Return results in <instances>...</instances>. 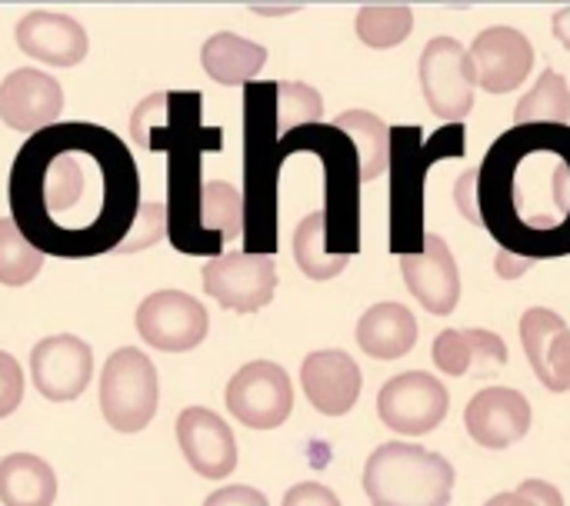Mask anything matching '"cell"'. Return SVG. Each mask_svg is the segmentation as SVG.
<instances>
[{
	"label": "cell",
	"mask_w": 570,
	"mask_h": 506,
	"mask_svg": "<svg viewBox=\"0 0 570 506\" xmlns=\"http://www.w3.org/2000/svg\"><path fill=\"white\" fill-rule=\"evenodd\" d=\"M10 214L47 257L117 254L144 207L127 143L100 123H53L10 167Z\"/></svg>",
	"instance_id": "6da1fadb"
},
{
	"label": "cell",
	"mask_w": 570,
	"mask_h": 506,
	"mask_svg": "<svg viewBox=\"0 0 570 506\" xmlns=\"http://www.w3.org/2000/svg\"><path fill=\"white\" fill-rule=\"evenodd\" d=\"M458 210L494 234L504 254H570V127H514L458 177Z\"/></svg>",
	"instance_id": "7a4b0ae2"
},
{
	"label": "cell",
	"mask_w": 570,
	"mask_h": 506,
	"mask_svg": "<svg viewBox=\"0 0 570 506\" xmlns=\"http://www.w3.org/2000/svg\"><path fill=\"white\" fill-rule=\"evenodd\" d=\"M204 97L197 90H160L140 100L130 113V140L144 150H164L167 160V240L180 254L220 257V240H214L200 224L204 177L200 153L220 147V130L200 123Z\"/></svg>",
	"instance_id": "3957f363"
},
{
	"label": "cell",
	"mask_w": 570,
	"mask_h": 506,
	"mask_svg": "<svg viewBox=\"0 0 570 506\" xmlns=\"http://www.w3.org/2000/svg\"><path fill=\"white\" fill-rule=\"evenodd\" d=\"M277 80L244 87V244L247 254L277 250V177H281Z\"/></svg>",
	"instance_id": "277c9868"
},
{
	"label": "cell",
	"mask_w": 570,
	"mask_h": 506,
	"mask_svg": "<svg viewBox=\"0 0 570 506\" xmlns=\"http://www.w3.org/2000/svg\"><path fill=\"white\" fill-rule=\"evenodd\" d=\"M464 153V127H444L431 143L417 127H391V250L397 257L424 250V180L444 157Z\"/></svg>",
	"instance_id": "5b68a950"
},
{
	"label": "cell",
	"mask_w": 570,
	"mask_h": 506,
	"mask_svg": "<svg viewBox=\"0 0 570 506\" xmlns=\"http://www.w3.org/2000/svg\"><path fill=\"white\" fill-rule=\"evenodd\" d=\"M297 150H311L324 160V173H327V237H331V250L337 257H354L361 250V160L354 143L331 123H311L301 130H291L287 137H281L277 147V160L284 163L291 153Z\"/></svg>",
	"instance_id": "8992f818"
},
{
	"label": "cell",
	"mask_w": 570,
	"mask_h": 506,
	"mask_svg": "<svg viewBox=\"0 0 570 506\" xmlns=\"http://www.w3.org/2000/svg\"><path fill=\"white\" fill-rule=\"evenodd\" d=\"M454 467L424 447L391 440L377 447L364 467V494L371 506H448Z\"/></svg>",
	"instance_id": "52a82bcc"
},
{
	"label": "cell",
	"mask_w": 570,
	"mask_h": 506,
	"mask_svg": "<svg viewBox=\"0 0 570 506\" xmlns=\"http://www.w3.org/2000/svg\"><path fill=\"white\" fill-rule=\"evenodd\" d=\"M160 404V380L150 357L137 347H120L100 374V414L117 434H140Z\"/></svg>",
	"instance_id": "ba28073f"
},
{
	"label": "cell",
	"mask_w": 570,
	"mask_h": 506,
	"mask_svg": "<svg viewBox=\"0 0 570 506\" xmlns=\"http://www.w3.org/2000/svg\"><path fill=\"white\" fill-rule=\"evenodd\" d=\"M474 67L471 53L454 37L428 40L421 53V90L434 117L461 123L474 107Z\"/></svg>",
	"instance_id": "9c48e42d"
},
{
	"label": "cell",
	"mask_w": 570,
	"mask_h": 506,
	"mask_svg": "<svg viewBox=\"0 0 570 506\" xmlns=\"http://www.w3.org/2000/svg\"><path fill=\"white\" fill-rule=\"evenodd\" d=\"M204 290L224 307L237 314H257L274 300L277 290V267L274 257L261 254H220L204 264L200 270Z\"/></svg>",
	"instance_id": "30bf717a"
},
{
	"label": "cell",
	"mask_w": 570,
	"mask_h": 506,
	"mask_svg": "<svg viewBox=\"0 0 570 506\" xmlns=\"http://www.w3.org/2000/svg\"><path fill=\"white\" fill-rule=\"evenodd\" d=\"M227 410L250 430H274L294 410V387L271 360L244 364L227 384Z\"/></svg>",
	"instance_id": "8fae6325"
},
{
	"label": "cell",
	"mask_w": 570,
	"mask_h": 506,
	"mask_svg": "<svg viewBox=\"0 0 570 506\" xmlns=\"http://www.w3.org/2000/svg\"><path fill=\"white\" fill-rule=\"evenodd\" d=\"M448 387L424 370H407L387 380L377 394V417L404 437H424L448 417Z\"/></svg>",
	"instance_id": "7c38bea8"
},
{
	"label": "cell",
	"mask_w": 570,
	"mask_h": 506,
	"mask_svg": "<svg viewBox=\"0 0 570 506\" xmlns=\"http://www.w3.org/2000/svg\"><path fill=\"white\" fill-rule=\"evenodd\" d=\"M207 310L197 297L180 290H157L137 307V334L147 347L164 354H187L207 337Z\"/></svg>",
	"instance_id": "4fadbf2b"
},
{
	"label": "cell",
	"mask_w": 570,
	"mask_h": 506,
	"mask_svg": "<svg viewBox=\"0 0 570 506\" xmlns=\"http://www.w3.org/2000/svg\"><path fill=\"white\" fill-rule=\"evenodd\" d=\"M30 374L33 387L50 404H70L77 400L94 377V354L90 347L73 334H53L43 337L30 350Z\"/></svg>",
	"instance_id": "5bb4252c"
},
{
	"label": "cell",
	"mask_w": 570,
	"mask_h": 506,
	"mask_svg": "<svg viewBox=\"0 0 570 506\" xmlns=\"http://www.w3.org/2000/svg\"><path fill=\"white\" fill-rule=\"evenodd\" d=\"M471 67L474 83L488 93H511L518 90L531 67H534V47L518 27H488L471 43Z\"/></svg>",
	"instance_id": "9a60e30c"
},
{
	"label": "cell",
	"mask_w": 570,
	"mask_h": 506,
	"mask_svg": "<svg viewBox=\"0 0 570 506\" xmlns=\"http://www.w3.org/2000/svg\"><path fill=\"white\" fill-rule=\"evenodd\" d=\"M401 277L424 310L438 317L454 314L461 300V270L441 234H428L421 254L401 257Z\"/></svg>",
	"instance_id": "2e32d148"
},
{
	"label": "cell",
	"mask_w": 570,
	"mask_h": 506,
	"mask_svg": "<svg viewBox=\"0 0 570 506\" xmlns=\"http://www.w3.org/2000/svg\"><path fill=\"white\" fill-rule=\"evenodd\" d=\"M60 110H63V90L43 70L20 67V70L7 73V80L0 83V120L10 130L33 137L40 130L53 127Z\"/></svg>",
	"instance_id": "e0dca14e"
},
{
	"label": "cell",
	"mask_w": 570,
	"mask_h": 506,
	"mask_svg": "<svg viewBox=\"0 0 570 506\" xmlns=\"http://www.w3.org/2000/svg\"><path fill=\"white\" fill-rule=\"evenodd\" d=\"M177 444L190 470L204 480H224L237 467V440L207 407H187L177 417Z\"/></svg>",
	"instance_id": "ac0fdd59"
},
{
	"label": "cell",
	"mask_w": 570,
	"mask_h": 506,
	"mask_svg": "<svg viewBox=\"0 0 570 506\" xmlns=\"http://www.w3.org/2000/svg\"><path fill=\"white\" fill-rule=\"evenodd\" d=\"M301 387L311 407L324 417H344L354 410L364 377L351 354L344 350H314L301 364Z\"/></svg>",
	"instance_id": "d6986e66"
},
{
	"label": "cell",
	"mask_w": 570,
	"mask_h": 506,
	"mask_svg": "<svg viewBox=\"0 0 570 506\" xmlns=\"http://www.w3.org/2000/svg\"><path fill=\"white\" fill-rule=\"evenodd\" d=\"M468 434L488 450H508L531 430V404L511 387L481 390L464 410Z\"/></svg>",
	"instance_id": "ffe728a7"
},
{
	"label": "cell",
	"mask_w": 570,
	"mask_h": 506,
	"mask_svg": "<svg viewBox=\"0 0 570 506\" xmlns=\"http://www.w3.org/2000/svg\"><path fill=\"white\" fill-rule=\"evenodd\" d=\"M521 344L534 367V377L551 390H570V327L544 307H531L521 317Z\"/></svg>",
	"instance_id": "44dd1931"
},
{
	"label": "cell",
	"mask_w": 570,
	"mask_h": 506,
	"mask_svg": "<svg viewBox=\"0 0 570 506\" xmlns=\"http://www.w3.org/2000/svg\"><path fill=\"white\" fill-rule=\"evenodd\" d=\"M17 47L50 67H77L87 57V30L57 10H30L17 30Z\"/></svg>",
	"instance_id": "7402d4cb"
},
{
	"label": "cell",
	"mask_w": 570,
	"mask_h": 506,
	"mask_svg": "<svg viewBox=\"0 0 570 506\" xmlns=\"http://www.w3.org/2000/svg\"><path fill=\"white\" fill-rule=\"evenodd\" d=\"M434 364L441 374L451 377H484L488 367H504L508 364V347L498 334L491 330H444L434 340L431 350Z\"/></svg>",
	"instance_id": "603a6c76"
},
{
	"label": "cell",
	"mask_w": 570,
	"mask_h": 506,
	"mask_svg": "<svg viewBox=\"0 0 570 506\" xmlns=\"http://www.w3.org/2000/svg\"><path fill=\"white\" fill-rule=\"evenodd\" d=\"M417 344V317L404 304H377L357 320V347L374 360H397Z\"/></svg>",
	"instance_id": "cb8c5ba5"
},
{
	"label": "cell",
	"mask_w": 570,
	"mask_h": 506,
	"mask_svg": "<svg viewBox=\"0 0 570 506\" xmlns=\"http://www.w3.org/2000/svg\"><path fill=\"white\" fill-rule=\"evenodd\" d=\"M264 63H267V50L261 43L247 40V37L230 33V30H220V33L207 37V43L200 47V67L220 87H247V83H254V77L261 73Z\"/></svg>",
	"instance_id": "d4e9b609"
},
{
	"label": "cell",
	"mask_w": 570,
	"mask_h": 506,
	"mask_svg": "<svg viewBox=\"0 0 570 506\" xmlns=\"http://www.w3.org/2000/svg\"><path fill=\"white\" fill-rule=\"evenodd\" d=\"M57 474L47 460L33 454H7L0 460V504L3 506H53Z\"/></svg>",
	"instance_id": "484cf974"
},
{
	"label": "cell",
	"mask_w": 570,
	"mask_h": 506,
	"mask_svg": "<svg viewBox=\"0 0 570 506\" xmlns=\"http://www.w3.org/2000/svg\"><path fill=\"white\" fill-rule=\"evenodd\" d=\"M334 127L354 143L361 160V180H374L391 167V127L371 110H347Z\"/></svg>",
	"instance_id": "4316f807"
},
{
	"label": "cell",
	"mask_w": 570,
	"mask_h": 506,
	"mask_svg": "<svg viewBox=\"0 0 570 506\" xmlns=\"http://www.w3.org/2000/svg\"><path fill=\"white\" fill-rule=\"evenodd\" d=\"M570 120V87L568 80L548 67L538 83L518 100L514 107V127H534V123H544V127H568Z\"/></svg>",
	"instance_id": "83f0119b"
},
{
	"label": "cell",
	"mask_w": 570,
	"mask_h": 506,
	"mask_svg": "<svg viewBox=\"0 0 570 506\" xmlns=\"http://www.w3.org/2000/svg\"><path fill=\"white\" fill-rule=\"evenodd\" d=\"M294 260H297L301 274L311 277V280H331V277H337L351 264V257H337L331 250L324 210L307 214L297 224V230H294Z\"/></svg>",
	"instance_id": "f1b7e54d"
},
{
	"label": "cell",
	"mask_w": 570,
	"mask_h": 506,
	"mask_svg": "<svg viewBox=\"0 0 570 506\" xmlns=\"http://www.w3.org/2000/svg\"><path fill=\"white\" fill-rule=\"evenodd\" d=\"M200 224L220 244L244 237V194L227 180H207L204 204H200Z\"/></svg>",
	"instance_id": "f546056e"
},
{
	"label": "cell",
	"mask_w": 570,
	"mask_h": 506,
	"mask_svg": "<svg viewBox=\"0 0 570 506\" xmlns=\"http://www.w3.org/2000/svg\"><path fill=\"white\" fill-rule=\"evenodd\" d=\"M43 267V254L20 234L13 217H0V284L23 287Z\"/></svg>",
	"instance_id": "4dcf8cb0"
},
{
	"label": "cell",
	"mask_w": 570,
	"mask_h": 506,
	"mask_svg": "<svg viewBox=\"0 0 570 506\" xmlns=\"http://www.w3.org/2000/svg\"><path fill=\"white\" fill-rule=\"evenodd\" d=\"M354 30L361 37V43H367L374 50H387V47H397V43H404L411 37L414 13L404 3H394V7H364V10H357Z\"/></svg>",
	"instance_id": "1f68e13d"
},
{
	"label": "cell",
	"mask_w": 570,
	"mask_h": 506,
	"mask_svg": "<svg viewBox=\"0 0 570 506\" xmlns=\"http://www.w3.org/2000/svg\"><path fill=\"white\" fill-rule=\"evenodd\" d=\"M324 117V97L297 80H277V127L281 137H287L291 130L321 123Z\"/></svg>",
	"instance_id": "d6a6232c"
},
{
	"label": "cell",
	"mask_w": 570,
	"mask_h": 506,
	"mask_svg": "<svg viewBox=\"0 0 570 506\" xmlns=\"http://www.w3.org/2000/svg\"><path fill=\"white\" fill-rule=\"evenodd\" d=\"M160 237H167V207L164 204H144L140 214H137V224L134 230L127 234V240L120 244L117 254H137V250H147L154 247Z\"/></svg>",
	"instance_id": "836d02e7"
},
{
	"label": "cell",
	"mask_w": 570,
	"mask_h": 506,
	"mask_svg": "<svg viewBox=\"0 0 570 506\" xmlns=\"http://www.w3.org/2000/svg\"><path fill=\"white\" fill-rule=\"evenodd\" d=\"M23 400V370L20 364L0 350V420L10 417Z\"/></svg>",
	"instance_id": "e575fe53"
},
{
	"label": "cell",
	"mask_w": 570,
	"mask_h": 506,
	"mask_svg": "<svg viewBox=\"0 0 570 506\" xmlns=\"http://www.w3.org/2000/svg\"><path fill=\"white\" fill-rule=\"evenodd\" d=\"M284 506H341V500L324 484H297V487L287 490Z\"/></svg>",
	"instance_id": "d590c367"
},
{
	"label": "cell",
	"mask_w": 570,
	"mask_h": 506,
	"mask_svg": "<svg viewBox=\"0 0 570 506\" xmlns=\"http://www.w3.org/2000/svg\"><path fill=\"white\" fill-rule=\"evenodd\" d=\"M204 506H271L267 504V497L261 494V490H254V487H220V490H214Z\"/></svg>",
	"instance_id": "8d00e7d4"
},
{
	"label": "cell",
	"mask_w": 570,
	"mask_h": 506,
	"mask_svg": "<svg viewBox=\"0 0 570 506\" xmlns=\"http://www.w3.org/2000/svg\"><path fill=\"white\" fill-rule=\"evenodd\" d=\"M518 494H524L534 506H564V497L554 484H544V480H524L518 487Z\"/></svg>",
	"instance_id": "74e56055"
},
{
	"label": "cell",
	"mask_w": 570,
	"mask_h": 506,
	"mask_svg": "<svg viewBox=\"0 0 570 506\" xmlns=\"http://www.w3.org/2000/svg\"><path fill=\"white\" fill-rule=\"evenodd\" d=\"M531 264H534V260H524V257H514V254H504V250L498 254V274L508 277V280H511V277H521Z\"/></svg>",
	"instance_id": "f35d334b"
},
{
	"label": "cell",
	"mask_w": 570,
	"mask_h": 506,
	"mask_svg": "<svg viewBox=\"0 0 570 506\" xmlns=\"http://www.w3.org/2000/svg\"><path fill=\"white\" fill-rule=\"evenodd\" d=\"M551 27H554V37L570 50V7L554 13V23H551Z\"/></svg>",
	"instance_id": "ab89813d"
},
{
	"label": "cell",
	"mask_w": 570,
	"mask_h": 506,
	"mask_svg": "<svg viewBox=\"0 0 570 506\" xmlns=\"http://www.w3.org/2000/svg\"><path fill=\"white\" fill-rule=\"evenodd\" d=\"M484 506H534L524 494H518V490H511V494H498V497H491Z\"/></svg>",
	"instance_id": "60d3db41"
}]
</instances>
